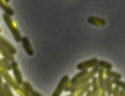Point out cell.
Returning a JSON list of instances; mask_svg holds the SVG:
<instances>
[{
	"mask_svg": "<svg viewBox=\"0 0 125 96\" xmlns=\"http://www.w3.org/2000/svg\"><path fill=\"white\" fill-rule=\"evenodd\" d=\"M3 18H4V21H5L7 26L9 27L10 31L11 33L13 34V37H14V38L16 41V43H21V33H20L19 30L16 28V26L14 25V23H13L10 16H8L7 14H4L3 15Z\"/></svg>",
	"mask_w": 125,
	"mask_h": 96,
	"instance_id": "6da1fadb",
	"label": "cell"
},
{
	"mask_svg": "<svg viewBox=\"0 0 125 96\" xmlns=\"http://www.w3.org/2000/svg\"><path fill=\"white\" fill-rule=\"evenodd\" d=\"M87 73H88V71H87V70L81 71V72H79L78 74H76V75H75V77H74L73 78L71 79V80H70V81H68V82H67L66 86H65L64 91H66V92L70 91V89L71 88H73L74 86H75V84H76L77 82H78L79 81H80L81 79L82 78V77H85V76L87 75Z\"/></svg>",
	"mask_w": 125,
	"mask_h": 96,
	"instance_id": "7a4b0ae2",
	"label": "cell"
},
{
	"mask_svg": "<svg viewBox=\"0 0 125 96\" xmlns=\"http://www.w3.org/2000/svg\"><path fill=\"white\" fill-rule=\"evenodd\" d=\"M103 69L99 68V72H98V84H99V96H105V77H104V73Z\"/></svg>",
	"mask_w": 125,
	"mask_h": 96,
	"instance_id": "3957f363",
	"label": "cell"
},
{
	"mask_svg": "<svg viewBox=\"0 0 125 96\" xmlns=\"http://www.w3.org/2000/svg\"><path fill=\"white\" fill-rule=\"evenodd\" d=\"M11 70L13 71V74H14L15 79H16V82L18 85H21L23 82L22 80V76L20 72L19 68H18V64L16 60H12L11 61Z\"/></svg>",
	"mask_w": 125,
	"mask_h": 96,
	"instance_id": "277c9868",
	"label": "cell"
},
{
	"mask_svg": "<svg viewBox=\"0 0 125 96\" xmlns=\"http://www.w3.org/2000/svg\"><path fill=\"white\" fill-rule=\"evenodd\" d=\"M98 61L99 60L97 59H91V60H86V61H83L82 63L78 64L76 65V68L78 69L79 71H83V70H87L89 68H93L95 65H98Z\"/></svg>",
	"mask_w": 125,
	"mask_h": 96,
	"instance_id": "5b68a950",
	"label": "cell"
},
{
	"mask_svg": "<svg viewBox=\"0 0 125 96\" xmlns=\"http://www.w3.org/2000/svg\"><path fill=\"white\" fill-rule=\"evenodd\" d=\"M69 79H70V78H69L68 75L63 76V77L61 79L60 82L58 83L57 88H56V90L53 92V94H52V96H60L61 94L62 93V91H63V89L65 88V86H66Z\"/></svg>",
	"mask_w": 125,
	"mask_h": 96,
	"instance_id": "8992f818",
	"label": "cell"
},
{
	"mask_svg": "<svg viewBox=\"0 0 125 96\" xmlns=\"http://www.w3.org/2000/svg\"><path fill=\"white\" fill-rule=\"evenodd\" d=\"M21 43H22V47L25 49V51H26V53L28 54L29 56H32V55H33V48H32L31 43H30V41H29V39H28V38H27V37L21 38Z\"/></svg>",
	"mask_w": 125,
	"mask_h": 96,
	"instance_id": "52a82bcc",
	"label": "cell"
},
{
	"mask_svg": "<svg viewBox=\"0 0 125 96\" xmlns=\"http://www.w3.org/2000/svg\"><path fill=\"white\" fill-rule=\"evenodd\" d=\"M0 44L2 45L4 48H6V49H7L8 51L11 54V55H16V48H15L14 47H13L12 45H11L10 43L9 42L5 39V38H3L2 36H0Z\"/></svg>",
	"mask_w": 125,
	"mask_h": 96,
	"instance_id": "ba28073f",
	"label": "cell"
},
{
	"mask_svg": "<svg viewBox=\"0 0 125 96\" xmlns=\"http://www.w3.org/2000/svg\"><path fill=\"white\" fill-rule=\"evenodd\" d=\"M91 87H92V94L93 96H99V88L98 84V77L94 76L91 79Z\"/></svg>",
	"mask_w": 125,
	"mask_h": 96,
	"instance_id": "9c48e42d",
	"label": "cell"
},
{
	"mask_svg": "<svg viewBox=\"0 0 125 96\" xmlns=\"http://www.w3.org/2000/svg\"><path fill=\"white\" fill-rule=\"evenodd\" d=\"M87 21H88V23H90V24L94 25V26H105V24H106L104 20L100 19V18H96V17H89Z\"/></svg>",
	"mask_w": 125,
	"mask_h": 96,
	"instance_id": "30bf717a",
	"label": "cell"
},
{
	"mask_svg": "<svg viewBox=\"0 0 125 96\" xmlns=\"http://www.w3.org/2000/svg\"><path fill=\"white\" fill-rule=\"evenodd\" d=\"M104 87H105L106 94L111 96V94H112V91H113V83H112V80H111L110 77H105V84H104Z\"/></svg>",
	"mask_w": 125,
	"mask_h": 96,
	"instance_id": "8fae6325",
	"label": "cell"
},
{
	"mask_svg": "<svg viewBox=\"0 0 125 96\" xmlns=\"http://www.w3.org/2000/svg\"><path fill=\"white\" fill-rule=\"evenodd\" d=\"M104 73L106 77H110L111 79H119L121 80L122 78V75L120 73H117L116 72H113L111 70H108V71H104Z\"/></svg>",
	"mask_w": 125,
	"mask_h": 96,
	"instance_id": "7c38bea8",
	"label": "cell"
},
{
	"mask_svg": "<svg viewBox=\"0 0 125 96\" xmlns=\"http://www.w3.org/2000/svg\"><path fill=\"white\" fill-rule=\"evenodd\" d=\"M0 53L2 54V55H4V58H6L7 60H9L10 61L14 60V55H11L6 48H4L1 44H0Z\"/></svg>",
	"mask_w": 125,
	"mask_h": 96,
	"instance_id": "4fadbf2b",
	"label": "cell"
},
{
	"mask_svg": "<svg viewBox=\"0 0 125 96\" xmlns=\"http://www.w3.org/2000/svg\"><path fill=\"white\" fill-rule=\"evenodd\" d=\"M0 7L2 8V9L5 12V14L8 15V16H12L13 15H14V10H13L10 7H9L8 5H6L5 3L3 2L2 0H0Z\"/></svg>",
	"mask_w": 125,
	"mask_h": 96,
	"instance_id": "5bb4252c",
	"label": "cell"
},
{
	"mask_svg": "<svg viewBox=\"0 0 125 96\" xmlns=\"http://www.w3.org/2000/svg\"><path fill=\"white\" fill-rule=\"evenodd\" d=\"M98 65H99V68L103 69V70H111L112 69V65L111 63L107 61H104V60H99L98 61Z\"/></svg>",
	"mask_w": 125,
	"mask_h": 96,
	"instance_id": "9a60e30c",
	"label": "cell"
},
{
	"mask_svg": "<svg viewBox=\"0 0 125 96\" xmlns=\"http://www.w3.org/2000/svg\"><path fill=\"white\" fill-rule=\"evenodd\" d=\"M21 86H22V89L27 93V94H30L32 92H33V87H32V85L28 82H23L22 83H21Z\"/></svg>",
	"mask_w": 125,
	"mask_h": 96,
	"instance_id": "2e32d148",
	"label": "cell"
},
{
	"mask_svg": "<svg viewBox=\"0 0 125 96\" xmlns=\"http://www.w3.org/2000/svg\"><path fill=\"white\" fill-rule=\"evenodd\" d=\"M1 64H2V66L5 69L6 71L11 70V63H10V60H7L6 58H3L2 60H0Z\"/></svg>",
	"mask_w": 125,
	"mask_h": 96,
	"instance_id": "e0dca14e",
	"label": "cell"
},
{
	"mask_svg": "<svg viewBox=\"0 0 125 96\" xmlns=\"http://www.w3.org/2000/svg\"><path fill=\"white\" fill-rule=\"evenodd\" d=\"M4 93H5V96H14V94H12V91L10 89V86L7 82H4Z\"/></svg>",
	"mask_w": 125,
	"mask_h": 96,
	"instance_id": "ac0fdd59",
	"label": "cell"
},
{
	"mask_svg": "<svg viewBox=\"0 0 125 96\" xmlns=\"http://www.w3.org/2000/svg\"><path fill=\"white\" fill-rule=\"evenodd\" d=\"M111 80H112V83L115 84L116 87L121 88V89H124V82L123 81L119 79H111Z\"/></svg>",
	"mask_w": 125,
	"mask_h": 96,
	"instance_id": "d6986e66",
	"label": "cell"
},
{
	"mask_svg": "<svg viewBox=\"0 0 125 96\" xmlns=\"http://www.w3.org/2000/svg\"><path fill=\"white\" fill-rule=\"evenodd\" d=\"M0 96H5L4 89V82H3V77L0 73Z\"/></svg>",
	"mask_w": 125,
	"mask_h": 96,
	"instance_id": "ffe728a7",
	"label": "cell"
},
{
	"mask_svg": "<svg viewBox=\"0 0 125 96\" xmlns=\"http://www.w3.org/2000/svg\"><path fill=\"white\" fill-rule=\"evenodd\" d=\"M119 91H120V88L118 87H115L113 88V91L112 94H111V96H119Z\"/></svg>",
	"mask_w": 125,
	"mask_h": 96,
	"instance_id": "44dd1931",
	"label": "cell"
},
{
	"mask_svg": "<svg viewBox=\"0 0 125 96\" xmlns=\"http://www.w3.org/2000/svg\"><path fill=\"white\" fill-rule=\"evenodd\" d=\"M30 96H43V95L41 94H40L39 92H37V91L33 90V92L30 94Z\"/></svg>",
	"mask_w": 125,
	"mask_h": 96,
	"instance_id": "7402d4cb",
	"label": "cell"
},
{
	"mask_svg": "<svg viewBox=\"0 0 125 96\" xmlns=\"http://www.w3.org/2000/svg\"><path fill=\"white\" fill-rule=\"evenodd\" d=\"M119 96H125V91H124V89H120V91H119Z\"/></svg>",
	"mask_w": 125,
	"mask_h": 96,
	"instance_id": "603a6c76",
	"label": "cell"
},
{
	"mask_svg": "<svg viewBox=\"0 0 125 96\" xmlns=\"http://www.w3.org/2000/svg\"><path fill=\"white\" fill-rule=\"evenodd\" d=\"M86 96H93L92 94V91H91V89H88V90L86 92Z\"/></svg>",
	"mask_w": 125,
	"mask_h": 96,
	"instance_id": "cb8c5ba5",
	"label": "cell"
},
{
	"mask_svg": "<svg viewBox=\"0 0 125 96\" xmlns=\"http://www.w3.org/2000/svg\"><path fill=\"white\" fill-rule=\"evenodd\" d=\"M10 2V0H5V3H9Z\"/></svg>",
	"mask_w": 125,
	"mask_h": 96,
	"instance_id": "d4e9b609",
	"label": "cell"
},
{
	"mask_svg": "<svg viewBox=\"0 0 125 96\" xmlns=\"http://www.w3.org/2000/svg\"><path fill=\"white\" fill-rule=\"evenodd\" d=\"M105 96H111V95H105Z\"/></svg>",
	"mask_w": 125,
	"mask_h": 96,
	"instance_id": "484cf974",
	"label": "cell"
},
{
	"mask_svg": "<svg viewBox=\"0 0 125 96\" xmlns=\"http://www.w3.org/2000/svg\"><path fill=\"white\" fill-rule=\"evenodd\" d=\"M0 32H1V30H0Z\"/></svg>",
	"mask_w": 125,
	"mask_h": 96,
	"instance_id": "4316f807",
	"label": "cell"
},
{
	"mask_svg": "<svg viewBox=\"0 0 125 96\" xmlns=\"http://www.w3.org/2000/svg\"><path fill=\"white\" fill-rule=\"evenodd\" d=\"M83 96H84V95H83Z\"/></svg>",
	"mask_w": 125,
	"mask_h": 96,
	"instance_id": "83f0119b",
	"label": "cell"
}]
</instances>
